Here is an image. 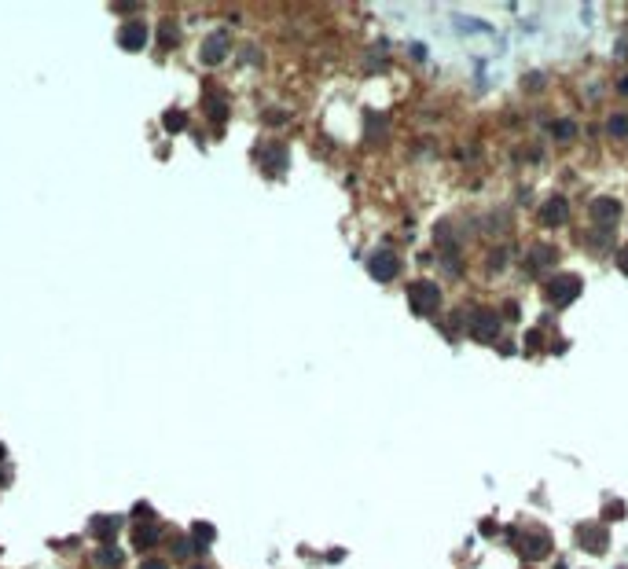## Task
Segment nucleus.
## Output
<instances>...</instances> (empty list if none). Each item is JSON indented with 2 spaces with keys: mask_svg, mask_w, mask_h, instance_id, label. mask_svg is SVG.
Instances as JSON below:
<instances>
[{
  "mask_svg": "<svg viewBox=\"0 0 628 569\" xmlns=\"http://www.w3.org/2000/svg\"><path fill=\"white\" fill-rule=\"evenodd\" d=\"M544 294H547V302H551V305L566 308L570 302H577V294H581V276H573V272L551 276V279L544 283Z\"/></svg>",
  "mask_w": 628,
  "mask_h": 569,
  "instance_id": "obj_1",
  "label": "nucleus"
},
{
  "mask_svg": "<svg viewBox=\"0 0 628 569\" xmlns=\"http://www.w3.org/2000/svg\"><path fill=\"white\" fill-rule=\"evenodd\" d=\"M408 302H412V313H419V316H433V313L441 308V290H438V283H430V279L412 283V287H408Z\"/></svg>",
  "mask_w": 628,
  "mask_h": 569,
  "instance_id": "obj_2",
  "label": "nucleus"
},
{
  "mask_svg": "<svg viewBox=\"0 0 628 569\" xmlns=\"http://www.w3.org/2000/svg\"><path fill=\"white\" fill-rule=\"evenodd\" d=\"M470 334L478 342H496L499 334V316L489 313V308H481V313H474V323H470Z\"/></svg>",
  "mask_w": 628,
  "mask_h": 569,
  "instance_id": "obj_3",
  "label": "nucleus"
},
{
  "mask_svg": "<svg viewBox=\"0 0 628 569\" xmlns=\"http://www.w3.org/2000/svg\"><path fill=\"white\" fill-rule=\"evenodd\" d=\"M577 536H581V547H584V551H606V529L595 525V522L577 525Z\"/></svg>",
  "mask_w": 628,
  "mask_h": 569,
  "instance_id": "obj_4",
  "label": "nucleus"
},
{
  "mask_svg": "<svg viewBox=\"0 0 628 569\" xmlns=\"http://www.w3.org/2000/svg\"><path fill=\"white\" fill-rule=\"evenodd\" d=\"M566 217H570V202L562 199V195H551V199L540 206V221H544V224H551V228L562 224Z\"/></svg>",
  "mask_w": 628,
  "mask_h": 569,
  "instance_id": "obj_5",
  "label": "nucleus"
},
{
  "mask_svg": "<svg viewBox=\"0 0 628 569\" xmlns=\"http://www.w3.org/2000/svg\"><path fill=\"white\" fill-rule=\"evenodd\" d=\"M592 217H595V224L613 228V224H618V217H621V202H613V199H595V202H592Z\"/></svg>",
  "mask_w": 628,
  "mask_h": 569,
  "instance_id": "obj_6",
  "label": "nucleus"
},
{
  "mask_svg": "<svg viewBox=\"0 0 628 569\" xmlns=\"http://www.w3.org/2000/svg\"><path fill=\"white\" fill-rule=\"evenodd\" d=\"M367 268H371V276H375V279H393V272H397V257H393V250L371 254Z\"/></svg>",
  "mask_w": 628,
  "mask_h": 569,
  "instance_id": "obj_7",
  "label": "nucleus"
},
{
  "mask_svg": "<svg viewBox=\"0 0 628 569\" xmlns=\"http://www.w3.org/2000/svg\"><path fill=\"white\" fill-rule=\"evenodd\" d=\"M228 56V37L224 33H213L206 44H202V63H206V67H213V63H221Z\"/></svg>",
  "mask_w": 628,
  "mask_h": 569,
  "instance_id": "obj_8",
  "label": "nucleus"
},
{
  "mask_svg": "<svg viewBox=\"0 0 628 569\" xmlns=\"http://www.w3.org/2000/svg\"><path fill=\"white\" fill-rule=\"evenodd\" d=\"M547 551H551V536L547 533H529V536H525V544H522L525 559H544Z\"/></svg>",
  "mask_w": 628,
  "mask_h": 569,
  "instance_id": "obj_9",
  "label": "nucleus"
},
{
  "mask_svg": "<svg viewBox=\"0 0 628 569\" xmlns=\"http://www.w3.org/2000/svg\"><path fill=\"white\" fill-rule=\"evenodd\" d=\"M147 44V26L144 22H129L122 30V48H129V51H136V48H144Z\"/></svg>",
  "mask_w": 628,
  "mask_h": 569,
  "instance_id": "obj_10",
  "label": "nucleus"
},
{
  "mask_svg": "<svg viewBox=\"0 0 628 569\" xmlns=\"http://www.w3.org/2000/svg\"><path fill=\"white\" fill-rule=\"evenodd\" d=\"M533 261H536V265H555V261H559V250H555V247H547V242H544V247H536Z\"/></svg>",
  "mask_w": 628,
  "mask_h": 569,
  "instance_id": "obj_11",
  "label": "nucleus"
},
{
  "mask_svg": "<svg viewBox=\"0 0 628 569\" xmlns=\"http://www.w3.org/2000/svg\"><path fill=\"white\" fill-rule=\"evenodd\" d=\"M606 129H610L613 136H628V118H625V114H610Z\"/></svg>",
  "mask_w": 628,
  "mask_h": 569,
  "instance_id": "obj_12",
  "label": "nucleus"
},
{
  "mask_svg": "<svg viewBox=\"0 0 628 569\" xmlns=\"http://www.w3.org/2000/svg\"><path fill=\"white\" fill-rule=\"evenodd\" d=\"M155 529H136V547H155Z\"/></svg>",
  "mask_w": 628,
  "mask_h": 569,
  "instance_id": "obj_13",
  "label": "nucleus"
},
{
  "mask_svg": "<svg viewBox=\"0 0 628 569\" xmlns=\"http://www.w3.org/2000/svg\"><path fill=\"white\" fill-rule=\"evenodd\" d=\"M165 125H170V133H181V129H184V114L170 110V114H165Z\"/></svg>",
  "mask_w": 628,
  "mask_h": 569,
  "instance_id": "obj_14",
  "label": "nucleus"
},
{
  "mask_svg": "<svg viewBox=\"0 0 628 569\" xmlns=\"http://www.w3.org/2000/svg\"><path fill=\"white\" fill-rule=\"evenodd\" d=\"M573 133H577V125H573V122H566V118L555 122V136H559V140H570Z\"/></svg>",
  "mask_w": 628,
  "mask_h": 569,
  "instance_id": "obj_15",
  "label": "nucleus"
},
{
  "mask_svg": "<svg viewBox=\"0 0 628 569\" xmlns=\"http://www.w3.org/2000/svg\"><path fill=\"white\" fill-rule=\"evenodd\" d=\"M96 562H99V566H118V562H122V554L107 547V551H99V554H96Z\"/></svg>",
  "mask_w": 628,
  "mask_h": 569,
  "instance_id": "obj_16",
  "label": "nucleus"
},
{
  "mask_svg": "<svg viewBox=\"0 0 628 569\" xmlns=\"http://www.w3.org/2000/svg\"><path fill=\"white\" fill-rule=\"evenodd\" d=\"M173 37H176V30L165 22V26H162V44H173Z\"/></svg>",
  "mask_w": 628,
  "mask_h": 569,
  "instance_id": "obj_17",
  "label": "nucleus"
},
{
  "mask_svg": "<svg viewBox=\"0 0 628 569\" xmlns=\"http://www.w3.org/2000/svg\"><path fill=\"white\" fill-rule=\"evenodd\" d=\"M618 268H621V272L628 276V247H625V250L618 254Z\"/></svg>",
  "mask_w": 628,
  "mask_h": 569,
  "instance_id": "obj_18",
  "label": "nucleus"
},
{
  "mask_svg": "<svg viewBox=\"0 0 628 569\" xmlns=\"http://www.w3.org/2000/svg\"><path fill=\"white\" fill-rule=\"evenodd\" d=\"M618 88H621V92L628 96V77H621V85H618Z\"/></svg>",
  "mask_w": 628,
  "mask_h": 569,
  "instance_id": "obj_19",
  "label": "nucleus"
},
{
  "mask_svg": "<svg viewBox=\"0 0 628 569\" xmlns=\"http://www.w3.org/2000/svg\"><path fill=\"white\" fill-rule=\"evenodd\" d=\"M144 569H165V566H162V562H147Z\"/></svg>",
  "mask_w": 628,
  "mask_h": 569,
  "instance_id": "obj_20",
  "label": "nucleus"
}]
</instances>
